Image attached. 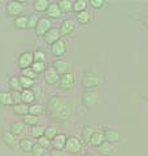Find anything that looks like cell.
I'll list each match as a JSON object with an SVG mask.
<instances>
[{"mask_svg":"<svg viewBox=\"0 0 148 156\" xmlns=\"http://www.w3.org/2000/svg\"><path fill=\"white\" fill-rule=\"evenodd\" d=\"M95 128L93 126H90V125H85L82 128V131H81V139L83 143H90V140L92 138L93 133H95Z\"/></svg>","mask_w":148,"mask_h":156,"instance_id":"cell-14","label":"cell"},{"mask_svg":"<svg viewBox=\"0 0 148 156\" xmlns=\"http://www.w3.org/2000/svg\"><path fill=\"white\" fill-rule=\"evenodd\" d=\"M44 131H46V128H43L42 125H35L31 128V136L35 139H39L44 136Z\"/></svg>","mask_w":148,"mask_h":156,"instance_id":"cell-30","label":"cell"},{"mask_svg":"<svg viewBox=\"0 0 148 156\" xmlns=\"http://www.w3.org/2000/svg\"><path fill=\"white\" fill-rule=\"evenodd\" d=\"M21 76H23V77H26V78H31V80H34L35 78V73L33 72V69L31 68H29V69H23V70H21Z\"/></svg>","mask_w":148,"mask_h":156,"instance_id":"cell-43","label":"cell"},{"mask_svg":"<svg viewBox=\"0 0 148 156\" xmlns=\"http://www.w3.org/2000/svg\"><path fill=\"white\" fill-rule=\"evenodd\" d=\"M86 7H87L86 0H76V2H73V11H76L77 13L86 11Z\"/></svg>","mask_w":148,"mask_h":156,"instance_id":"cell-32","label":"cell"},{"mask_svg":"<svg viewBox=\"0 0 148 156\" xmlns=\"http://www.w3.org/2000/svg\"><path fill=\"white\" fill-rule=\"evenodd\" d=\"M11 95H12V99H13V104H14V105H18V104L22 103L21 91H12Z\"/></svg>","mask_w":148,"mask_h":156,"instance_id":"cell-39","label":"cell"},{"mask_svg":"<svg viewBox=\"0 0 148 156\" xmlns=\"http://www.w3.org/2000/svg\"><path fill=\"white\" fill-rule=\"evenodd\" d=\"M31 69L35 74H39V73L46 72V64H44V62H35L34 61L33 65H31Z\"/></svg>","mask_w":148,"mask_h":156,"instance_id":"cell-37","label":"cell"},{"mask_svg":"<svg viewBox=\"0 0 148 156\" xmlns=\"http://www.w3.org/2000/svg\"><path fill=\"white\" fill-rule=\"evenodd\" d=\"M66 140H68V136L65 134H57L55 136V139L51 142V144L53 146V150H65V144H66Z\"/></svg>","mask_w":148,"mask_h":156,"instance_id":"cell-13","label":"cell"},{"mask_svg":"<svg viewBox=\"0 0 148 156\" xmlns=\"http://www.w3.org/2000/svg\"><path fill=\"white\" fill-rule=\"evenodd\" d=\"M46 14L48 16V18H58V17H61L62 12L60 11L57 3H51L49 4V7H48V9H47Z\"/></svg>","mask_w":148,"mask_h":156,"instance_id":"cell-17","label":"cell"},{"mask_svg":"<svg viewBox=\"0 0 148 156\" xmlns=\"http://www.w3.org/2000/svg\"><path fill=\"white\" fill-rule=\"evenodd\" d=\"M23 122H25V125L35 126V125H38V117L33 116V115H27V116L23 117Z\"/></svg>","mask_w":148,"mask_h":156,"instance_id":"cell-38","label":"cell"},{"mask_svg":"<svg viewBox=\"0 0 148 156\" xmlns=\"http://www.w3.org/2000/svg\"><path fill=\"white\" fill-rule=\"evenodd\" d=\"M100 82V77L96 72L93 70H86L83 73V78H82V86L86 89V91H91L92 89L99 86Z\"/></svg>","mask_w":148,"mask_h":156,"instance_id":"cell-2","label":"cell"},{"mask_svg":"<svg viewBox=\"0 0 148 156\" xmlns=\"http://www.w3.org/2000/svg\"><path fill=\"white\" fill-rule=\"evenodd\" d=\"M0 104L2 105H12L13 104L11 92H0Z\"/></svg>","mask_w":148,"mask_h":156,"instance_id":"cell-31","label":"cell"},{"mask_svg":"<svg viewBox=\"0 0 148 156\" xmlns=\"http://www.w3.org/2000/svg\"><path fill=\"white\" fill-rule=\"evenodd\" d=\"M57 5L62 13H69L70 11H73V2H70V0H60Z\"/></svg>","mask_w":148,"mask_h":156,"instance_id":"cell-28","label":"cell"},{"mask_svg":"<svg viewBox=\"0 0 148 156\" xmlns=\"http://www.w3.org/2000/svg\"><path fill=\"white\" fill-rule=\"evenodd\" d=\"M9 87L12 89V91H22L19 77H12L11 80H9Z\"/></svg>","mask_w":148,"mask_h":156,"instance_id":"cell-33","label":"cell"},{"mask_svg":"<svg viewBox=\"0 0 148 156\" xmlns=\"http://www.w3.org/2000/svg\"><path fill=\"white\" fill-rule=\"evenodd\" d=\"M27 23H29V18L26 16H19L14 18V26H16V29H19V30L27 29Z\"/></svg>","mask_w":148,"mask_h":156,"instance_id":"cell-27","label":"cell"},{"mask_svg":"<svg viewBox=\"0 0 148 156\" xmlns=\"http://www.w3.org/2000/svg\"><path fill=\"white\" fill-rule=\"evenodd\" d=\"M104 138L109 143H117L121 140V134L115 129H107L104 131Z\"/></svg>","mask_w":148,"mask_h":156,"instance_id":"cell-15","label":"cell"},{"mask_svg":"<svg viewBox=\"0 0 148 156\" xmlns=\"http://www.w3.org/2000/svg\"><path fill=\"white\" fill-rule=\"evenodd\" d=\"M21 96H22V103L27 104V105H31L34 103V100L37 99V96L34 95L33 90H22Z\"/></svg>","mask_w":148,"mask_h":156,"instance_id":"cell-21","label":"cell"},{"mask_svg":"<svg viewBox=\"0 0 148 156\" xmlns=\"http://www.w3.org/2000/svg\"><path fill=\"white\" fill-rule=\"evenodd\" d=\"M49 4L51 3L48 0H35L34 2V8H35L37 12H47Z\"/></svg>","mask_w":148,"mask_h":156,"instance_id":"cell-26","label":"cell"},{"mask_svg":"<svg viewBox=\"0 0 148 156\" xmlns=\"http://www.w3.org/2000/svg\"><path fill=\"white\" fill-rule=\"evenodd\" d=\"M144 23H146V26L148 27V18H147V20H146V21H144Z\"/></svg>","mask_w":148,"mask_h":156,"instance_id":"cell-48","label":"cell"},{"mask_svg":"<svg viewBox=\"0 0 148 156\" xmlns=\"http://www.w3.org/2000/svg\"><path fill=\"white\" fill-rule=\"evenodd\" d=\"M65 151L72 155H78L81 154L82 151V140H79V138L74 135L68 136V140H66V144H65Z\"/></svg>","mask_w":148,"mask_h":156,"instance_id":"cell-3","label":"cell"},{"mask_svg":"<svg viewBox=\"0 0 148 156\" xmlns=\"http://www.w3.org/2000/svg\"><path fill=\"white\" fill-rule=\"evenodd\" d=\"M19 82H21V87L23 90H31L34 85H35V81L31 80V78H26L23 76H19Z\"/></svg>","mask_w":148,"mask_h":156,"instance_id":"cell-29","label":"cell"},{"mask_svg":"<svg viewBox=\"0 0 148 156\" xmlns=\"http://www.w3.org/2000/svg\"><path fill=\"white\" fill-rule=\"evenodd\" d=\"M90 5L93 9H100L104 7V0H90Z\"/></svg>","mask_w":148,"mask_h":156,"instance_id":"cell-41","label":"cell"},{"mask_svg":"<svg viewBox=\"0 0 148 156\" xmlns=\"http://www.w3.org/2000/svg\"><path fill=\"white\" fill-rule=\"evenodd\" d=\"M38 17L37 16H31L30 18H29V23H27V27L29 29H34L35 30V27H37V25H38Z\"/></svg>","mask_w":148,"mask_h":156,"instance_id":"cell-44","label":"cell"},{"mask_svg":"<svg viewBox=\"0 0 148 156\" xmlns=\"http://www.w3.org/2000/svg\"><path fill=\"white\" fill-rule=\"evenodd\" d=\"M29 108H30V105H27V104H25V103H21V104H18V105H14V108H13V112L16 115L18 116H27L29 115Z\"/></svg>","mask_w":148,"mask_h":156,"instance_id":"cell-25","label":"cell"},{"mask_svg":"<svg viewBox=\"0 0 148 156\" xmlns=\"http://www.w3.org/2000/svg\"><path fill=\"white\" fill-rule=\"evenodd\" d=\"M52 29V22L49 18H39L38 25L35 27V33L38 37H44Z\"/></svg>","mask_w":148,"mask_h":156,"instance_id":"cell-7","label":"cell"},{"mask_svg":"<svg viewBox=\"0 0 148 156\" xmlns=\"http://www.w3.org/2000/svg\"><path fill=\"white\" fill-rule=\"evenodd\" d=\"M97 152L100 154L101 156H111L112 155V152H113V146H112V143H109V142H105L103 143V144H100L97 147Z\"/></svg>","mask_w":148,"mask_h":156,"instance_id":"cell-22","label":"cell"},{"mask_svg":"<svg viewBox=\"0 0 148 156\" xmlns=\"http://www.w3.org/2000/svg\"><path fill=\"white\" fill-rule=\"evenodd\" d=\"M49 156H64V154L58 150H52L51 152H49Z\"/></svg>","mask_w":148,"mask_h":156,"instance_id":"cell-46","label":"cell"},{"mask_svg":"<svg viewBox=\"0 0 148 156\" xmlns=\"http://www.w3.org/2000/svg\"><path fill=\"white\" fill-rule=\"evenodd\" d=\"M33 62H34L33 52H22L21 55L18 56V60H17V64L19 68H21V70L31 68Z\"/></svg>","mask_w":148,"mask_h":156,"instance_id":"cell-8","label":"cell"},{"mask_svg":"<svg viewBox=\"0 0 148 156\" xmlns=\"http://www.w3.org/2000/svg\"><path fill=\"white\" fill-rule=\"evenodd\" d=\"M23 11H25V5L21 2H14V0H12V2H8L5 5V12L8 16H12L16 18L21 16Z\"/></svg>","mask_w":148,"mask_h":156,"instance_id":"cell-4","label":"cell"},{"mask_svg":"<svg viewBox=\"0 0 148 156\" xmlns=\"http://www.w3.org/2000/svg\"><path fill=\"white\" fill-rule=\"evenodd\" d=\"M51 52H52V55H53V56L61 57L64 53L66 52V44H65V42H64L62 39L57 41L55 44H52V46H51Z\"/></svg>","mask_w":148,"mask_h":156,"instance_id":"cell-12","label":"cell"},{"mask_svg":"<svg viewBox=\"0 0 148 156\" xmlns=\"http://www.w3.org/2000/svg\"><path fill=\"white\" fill-rule=\"evenodd\" d=\"M43 39H44V42L47 43V44H49V46H52V44H55V43L57 42V41H60L61 39V35H60V31H58V29H51L46 35L43 37Z\"/></svg>","mask_w":148,"mask_h":156,"instance_id":"cell-11","label":"cell"},{"mask_svg":"<svg viewBox=\"0 0 148 156\" xmlns=\"http://www.w3.org/2000/svg\"><path fill=\"white\" fill-rule=\"evenodd\" d=\"M44 112V108L42 104H31L30 108H29V115H33V116H39Z\"/></svg>","mask_w":148,"mask_h":156,"instance_id":"cell-34","label":"cell"},{"mask_svg":"<svg viewBox=\"0 0 148 156\" xmlns=\"http://www.w3.org/2000/svg\"><path fill=\"white\" fill-rule=\"evenodd\" d=\"M105 142V138H104V133L103 131H95L92 135V138L90 140V144L93 146V147H99L100 144H103Z\"/></svg>","mask_w":148,"mask_h":156,"instance_id":"cell-20","label":"cell"},{"mask_svg":"<svg viewBox=\"0 0 148 156\" xmlns=\"http://www.w3.org/2000/svg\"><path fill=\"white\" fill-rule=\"evenodd\" d=\"M82 104L86 108L91 109L93 107H96L99 104V95L96 91H85L82 95Z\"/></svg>","mask_w":148,"mask_h":156,"instance_id":"cell-5","label":"cell"},{"mask_svg":"<svg viewBox=\"0 0 148 156\" xmlns=\"http://www.w3.org/2000/svg\"><path fill=\"white\" fill-rule=\"evenodd\" d=\"M33 58L35 62H44V60H46V53L42 50H37L33 52Z\"/></svg>","mask_w":148,"mask_h":156,"instance_id":"cell-36","label":"cell"},{"mask_svg":"<svg viewBox=\"0 0 148 156\" xmlns=\"http://www.w3.org/2000/svg\"><path fill=\"white\" fill-rule=\"evenodd\" d=\"M3 142L7 147H14L16 146V135L12 134L11 131H3Z\"/></svg>","mask_w":148,"mask_h":156,"instance_id":"cell-18","label":"cell"},{"mask_svg":"<svg viewBox=\"0 0 148 156\" xmlns=\"http://www.w3.org/2000/svg\"><path fill=\"white\" fill-rule=\"evenodd\" d=\"M46 113L53 122L64 124L72 116V104L64 96H51L46 105Z\"/></svg>","mask_w":148,"mask_h":156,"instance_id":"cell-1","label":"cell"},{"mask_svg":"<svg viewBox=\"0 0 148 156\" xmlns=\"http://www.w3.org/2000/svg\"><path fill=\"white\" fill-rule=\"evenodd\" d=\"M31 154L34 156H43L44 155V148L42 147V146H39L38 143H35V144H34V147H33Z\"/></svg>","mask_w":148,"mask_h":156,"instance_id":"cell-40","label":"cell"},{"mask_svg":"<svg viewBox=\"0 0 148 156\" xmlns=\"http://www.w3.org/2000/svg\"><path fill=\"white\" fill-rule=\"evenodd\" d=\"M34 144L35 143H34L30 138H22V139L18 140V146H19V148H21L23 152H31Z\"/></svg>","mask_w":148,"mask_h":156,"instance_id":"cell-19","label":"cell"},{"mask_svg":"<svg viewBox=\"0 0 148 156\" xmlns=\"http://www.w3.org/2000/svg\"><path fill=\"white\" fill-rule=\"evenodd\" d=\"M57 129L55 128V126H48V128H46V131H44V136H46L47 139H49L52 142L53 139H55V136L57 135Z\"/></svg>","mask_w":148,"mask_h":156,"instance_id":"cell-35","label":"cell"},{"mask_svg":"<svg viewBox=\"0 0 148 156\" xmlns=\"http://www.w3.org/2000/svg\"><path fill=\"white\" fill-rule=\"evenodd\" d=\"M82 156H93L92 154H90V152H86V154H83Z\"/></svg>","mask_w":148,"mask_h":156,"instance_id":"cell-47","label":"cell"},{"mask_svg":"<svg viewBox=\"0 0 148 156\" xmlns=\"http://www.w3.org/2000/svg\"><path fill=\"white\" fill-rule=\"evenodd\" d=\"M33 90V92H34V95H38V96H41L42 95V86L41 85H34V89H31Z\"/></svg>","mask_w":148,"mask_h":156,"instance_id":"cell-45","label":"cell"},{"mask_svg":"<svg viewBox=\"0 0 148 156\" xmlns=\"http://www.w3.org/2000/svg\"><path fill=\"white\" fill-rule=\"evenodd\" d=\"M73 30H74V23L70 21V20H64L61 22L60 27H58V31H60L61 37L69 35L70 33H73Z\"/></svg>","mask_w":148,"mask_h":156,"instance_id":"cell-16","label":"cell"},{"mask_svg":"<svg viewBox=\"0 0 148 156\" xmlns=\"http://www.w3.org/2000/svg\"><path fill=\"white\" fill-rule=\"evenodd\" d=\"M39 146H42L43 148H48L49 146H51V140L49 139H47L46 136H42V138H39L38 139V142H37Z\"/></svg>","mask_w":148,"mask_h":156,"instance_id":"cell-42","label":"cell"},{"mask_svg":"<svg viewBox=\"0 0 148 156\" xmlns=\"http://www.w3.org/2000/svg\"><path fill=\"white\" fill-rule=\"evenodd\" d=\"M25 131V122L23 121H14L11 125V133L14 135H21Z\"/></svg>","mask_w":148,"mask_h":156,"instance_id":"cell-23","label":"cell"},{"mask_svg":"<svg viewBox=\"0 0 148 156\" xmlns=\"http://www.w3.org/2000/svg\"><path fill=\"white\" fill-rule=\"evenodd\" d=\"M52 68L56 70V73L58 76H64L66 73H70L69 69H70V64L65 60H61V58H57L52 62Z\"/></svg>","mask_w":148,"mask_h":156,"instance_id":"cell-9","label":"cell"},{"mask_svg":"<svg viewBox=\"0 0 148 156\" xmlns=\"http://www.w3.org/2000/svg\"><path fill=\"white\" fill-rule=\"evenodd\" d=\"M76 83V77L73 73H66L64 76H60V81H58V87L61 90H72Z\"/></svg>","mask_w":148,"mask_h":156,"instance_id":"cell-6","label":"cell"},{"mask_svg":"<svg viewBox=\"0 0 148 156\" xmlns=\"http://www.w3.org/2000/svg\"><path fill=\"white\" fill-rule=\"evenodd\" d=\"M44 81H46L47 85H56L58 83V81H60V76L56 73V70L53 69V68H48V69H46V72H44Z\"/></svg>","mask_w":148,"mask_h":156,"instance_id":"cell-10","label":"cell"},{"mask_svg":"<svg viewBox=\"0 0 148 156\" xmlns=\"http://www.w3.org/2000/svg\"><path fill=\"white\" fill-rule=\"evenodd\" d=\"M76 20H77V22H78V23H81V25H86V23L90 22V20H91V14L88 13L87 11H83V12L77 13Z\"/></svg>","mask_w":148,"mask_h":156,"instance_id":"cell-24","label":"cell"}]
</instances>
